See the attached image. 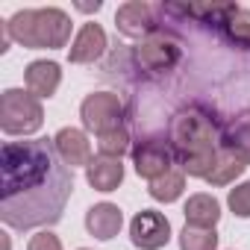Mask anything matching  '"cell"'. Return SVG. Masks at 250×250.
<instances>
[{
	"label": "cell",
	"mask_w": 250,
	"mask_h": 250,
	"mask_svg": "<svg viewBox=\"0 0 250 250\" xmlns=\"http://www.w3.org/2000/svg\"><path fill=\"white\" fill-rule=\"evenodd\" d=\"M130 238L136 247L142 250H159L168 244L171 238V224L162 212H153V209H142L133 221H130Z\"/></svg>",
	"instance_id": "obj_8"
},
{
	"label": "cell",
	"mask_w": 250,
	"mask_h": 250,
	"mask_svg": "<svg viewBox=\"0 0 250 250\" xmlns=\"http://www.w3.org/2000/svg\"><path fill=\"white\" fill-rule=\"evenodd\" d=\"M209 24H215L227 36V42L250 50V9H241L235 3H215V15Z\"/></svg>",
	"instance_id": "obj_9"
},
{
	"label": "cell",
	"mask_w": 250,
	"mask_h": 250,
	"mask_svg": "<svg viewBox=\"0 0 250 250\" xmlns=\"http://www.w3.org/2000/svg\"><path fill=\"white\" fill-rule=\"evenodd\" d=\"M118 30L127 39H147L150 33H156V21H153V6L142 3V0H133V3H124L115 15Z\"/></svg>",
	"instance_id": "obj_10"
},
{
	"label": "cell",
	"mask_w": 250,
	"mask_h": 250,
	"mask_svg": "<svg viewBox=\"0 0 250 250\" xmlns=\"http://www.w3.org/2000/svg\"><path fill=\"white\" fill-rule=\"evenodd\" d=\"M221 130L218 124L200 109H183L174 115L168 127V145L174 150V162L183 165L191 177H209L221 156Z\"/></svg>",
	"instance_id": "obj_2"
},
{
	"label": "cell",
	"mask_w": 250,
	"mask_h": 250,
	"mask_svg": "<svg viewBox=\"0 0 250 250\" xmlns=\"http://www.w3.org/2000/svg\"><path fill=\"white\" fill-rule=\"evenodd\" d=\"M85 177L97 191H115L124 180V165L115 156H94L91 165L85 168Z\"/></svg>",
	"instance_id": "obj_16"
},
{
	"label": "cell",
	"mask_w": 250,
	"mask_h": 250,
	"mask_svg": "<svg viewBox=\"0 0 250 250\" xmlns=\"http://www.w3.org/2000/svg\"><path fill=\"white\" fill-rule=\"evenodd\" d=\"M80 115H83V127L85 130H94L97 136L112 130V127H121V118H124V103L118 94L112 91H94L83 100L80 106Z\"/></svg>",
	"instance_id": "obj_5"
},
{
	"label": "cell",
	"mask_w": 250,
	"mask_h": 250,
	"mask_svg": "<svg viewBox=\"0 0 250 250\" xmlns=\"http://www.w3.org/2000/svg\"><path fill=\"white\" fill-rule=\"evenodd\" d=\"M42 121H44V109L36 94L21 88L3 91V97H0V127L6 136H30L42 127Z\"/></svg>",
	"instance_id": "obj_4"
},
{
	"label": "cell",
	"mask_w": 250,
	"mask_h": 250,
	"mask_svg": "<svg viewBox=\"0 0 250 250\" xmlns=\"http://www.w3.org/2000/svg\"><path fill=\"white\" fill-rule=\"evenodd\" d=\"M218 247V232L215 229H203V227H191L186 224L180 232V250H215Z\"/></svg>",
	"instance_id": "obj_21"
},
{
	"label": "cell",
	"mask_w": 250,
	"mask_h": 250,
	"mask_svg": "<svg viewBox=\"0 0 250 250\" xmlns=\"http://www.w3.org/2000/svg\"><path fill=\"white\" fill-rule=\"evenodd\" d=\"M9 36L30 50H56L71 39V18L62 9H21L6 21Z\"/></svg>",
	"instance_id": "obj_3"
},
{
	"label": "cell",
	"mask_w": 250,
	"mask_h": 250,
	"mask_svg": "<svg viewBox=\"0 0 250 250\" xmlns=\"http://www.w3.org/2000/svg\"><path fill=\"white\" fill-rule=\"evenodd\" d=\"M133 165H136L139 177H145V180L153 183V180H159V177H165L171 171L174 150L162 139H145V142H139L133 147Z\"/></svg>",
	"instance_id": "obj_6"
},
{
	"label": "cell",
	"mask_w": 250,
	"mask_h": 250,
	"mask_svg": "<svg viewBox=\"0 0 250 250\" xmlns=\"http://www.w3.org/2000/svg\"><path fill=\"white\" fill-rule=\"evenodd\" d=\"M97 147H100V156H115V159H121L124 153L130 150V133H127V127H112V130H106V133H100L97 136Z\"/></svg>",
	"instance_id": "obj_20"
},
{
	"label": "cell",
	"mask_w": 250,
	"mask_h": 250,
	"mask_svg": "<svg viewBox=\"0 0 250 250\" xmlns=\"http://www.w3.org/2000/svg\"><path fill=\"white\" fill-rule=\"evenodd\" d=\"M27 250H62V241L53 232H39V235L30 238V247Z\"/></svg>",
	"instance_id": "obj_23"
},
{
	"label": "cell",
	"mask_w": 250,
	"mask_h": 250,
	"mask_svg": "<svg viewBox=\"0 0 250 250\" xmlns=\"http://www.w3.org/2000/svg\"><path fill=\"white\" fill-rule=\"evenodd\" d=\"M53 145H56L62 162H65L68 168H77V165H85V168H88V165H91V145H88V139H85L83 130L65 127V130L56 133Z\"/></svg>",
	"instance_id": "obj_11"
},
{
	"label": "cell",
	"mask_w": 250,
	"mask_h": 250,
	"mask_svg": "<svg viewBox=\"0 0 250 250\" xmlns=\"http://www.w3.org/2000/svg\"><path fill=\"white\" fill-rule=\"evenodd\" d=\"M0 218L12 229L50 227L74 188V174L50 139L6 142L0 153Z\"/></svg>",
	"instance_id": "obj_1"
},
{
	"label": "cell",
	"mask_w": 250,
	"mask_h": 250,
	"mask_svg": "<svg viewBox=\"0 0 250 250\" xmlns=\"http://www.w3.org/2000/svg\"><path fill=\"white\" fill-rule=\"evenodd\" d=\"M103 50H106V33H103V27H100V24H85V27L77 33L68 59H71L74 65H88V62L100 59Z\"/></svg>",
	"instance_id": "obj_12"
},
{
	"label": "cell",
	"mask_w": 250,
	"mask_h": 250,
	"mask_svg": "<svg viewBox=\"0 0 250 250\" xmlns=\"http://www.w3.org/2000/svg\"><path fill=\"white\" fill-rule=\"evenodd\" d=\"M221 218V203L212 194H191L186 203V224L191 227H203V229H215Z\"/></svg>",
	"instance_id": "obj_17"
},
{
	"label": "cell",
	"mask_w": 250,
	"mask_h": 250,
	"mask_svg": "<svg viewBox=\"0 0 250 250\" xmlns=\"http://www.w3.org/2000/svg\"><path fill=\"white\" fill-rule=\"evenodd\" d=\"M27 91L36 94V97H53L59 83H62V71L56 62H47V59H39V62H30L27 65Z\"/></svg>",
	"instance_id": "obj_13"
},
{
	"label": "cell",
	"mask_w": 250,
	"mask_h": 250,
	"mask_svg": "<svg viewBox=\"0 0 250 250\" xmlns=\"http://www.w3.org/2000/svg\"><path fill=\"white\" fill-rule=\"evenodd\" d=\"M244 168H247V165H244L238 156H232L229 150H224V147H221V156H218L215 168L209 171L206 183H212V186H227V183H232L238 174H244Z\"/></svg>",
	"instance_id": "obj_18"
},
{
	"label": "cell",
	"mask_w": 250,
	"mask_h": 250,
	"mask_svg": "<svg viewBox=\"0 0 250 250\" xmlns=\"http://www.w3.org/2000/svg\"><path fill=\"white\" fill-rule=\"evenodd\" d=\"M227 203H229V209H232L238 218H250V183L235 186V188L229 191Z\"/></svg>",
	"instance_id": "obj_22"
},
{
	"label": "cell",
	"mask_w": 250,
	"mask_h": 250,
	"mask_svg": "<svg viewBox=\"0 0 250 250\" xmlns=\"http://www.w3.org/2000/svg\"><path fill=\"white\" fill-rule=\"evenodd\" d=\"M183 188H186L183 171H174V168H171L165 177H159V180L150 183V197H153V200H162V203H171V200H177V197L183 194Z\"/></svg>",
	"instance_id": "obj_19"
},
{
	"label": "cell",
	"mask_w": 250,
	"mask_h": 250,
	"mask_svg": "<svg viewBox=\"0 0 250 250\" xmlns=\"http://www.w3.org/2000/svg\"><path fill=\"white\" fill-rule=\"evenodd\" d=\"M85 227H88V232H91L94 238L109 241V238H115V235L121 232L124 215H121V209H118L115 203H97V206H91V209L85 212Z\"/></svg>",
	"instance_id": "obj_14"
},
{
	"label": "cell",
	"mask_w": 250,
	"mask_h": 250,
	"mask_svg": "<svg viewBox=\"0 0 250 250\" xmlns=\"http://www.w3.org/2000/svg\"><path fill=\"white\" fill-rule=\"evenodd\" d=\"M221 147L238 156L244 165H250V112H241L229 121V127L221 136Z\"/></svg>",
	"instance_id": "obj_15"
},
{
	"label": "cell",
	"mask_w": 250,
	"mask_h": 250,
	"mask_svg": "<svg viewBox=\"0 0 250 250\" xmlns=\"http://www.w3.org/2000/svg\"><path fill=\"white\" fill-rule=\"evenodd\" d=\"M136 59L142 68L159 74V71H168L180 62V44L171 36H165L162 30H156L147 39H142V44L136 47Z\"/></svg>",
	"instance_id": "obj_7"
}]
</instances>
